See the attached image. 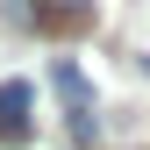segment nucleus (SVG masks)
<instances>
[{"instance_id": "1", "label": "nucleus", "mask_w": 150, "mask_h": 150, "mask_svg": "<svg viewBox=\"0 0 150 150\" xmlns=\"http://www.w3.org/2000/svg\"><path fill=\"white\" fill-rule=\"evenodd\" d=\"M50 86H57V100H64V129H71V143H93L100 136V122H93V86H86V71L71 64V57H57L50 64Z\"/></svg>"}, {"instance_id": "2", "label": "nucleus", "mask_w": 150, "mask_h": 150, "mask_svg": "<svg viewBox=\"0 0 150 150\" xmlns=\"http://www.w3.org/2000/svg\"><path fill=\"white\" fill-rule=\"evenodd\" d=\"M29 79H7L0 86V143H29Z\"/></svg>"}, {"instance_id": "3", "label": "nucleus", "mask_w": 150, "mask_h": 150, "mask_svg": "<svg viewBox=\"0 0 150 150\" xmlns=\"http://www.w3.org/2000/svg\"><path fill=\"white\" fill-rule=\"evenodd\" d=\"M36 29L86 36V29H93V0H36Z\"/></svg>"}, {"instance_id": "4", "label": "nucleus", "mask_w": 150, "mask_h": 150, "mask_svg": "<svg viewBox=\"0 0 150 150\" xmlns=\"http://www.w3.org/2000/svg\"><path fill=\"white\" fill-rule=\"evenodd\" d=\"M0 22L22 29V36H36V0H0Z\"/></svg>"}]
</instances>
